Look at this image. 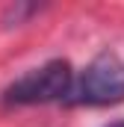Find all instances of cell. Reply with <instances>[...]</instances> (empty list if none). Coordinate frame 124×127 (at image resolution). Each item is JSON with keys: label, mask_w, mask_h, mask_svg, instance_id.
<instances>
[{"label": "cell", "mask_w": 124, "mask_h": 127, "mask_svg": "<svg viewBox=\"0 0 124 127\" xmlns=\"http://www.w3.org/2000/svg\"><path fill=\"white\" fill-rule=\"evenodd\" d=\"M74 89V71L65 59H50L41 68H32L24 77H18L6 92L3 100L15 106H32V103H53L68 100Z\"/></svg>", "instance_id": "7a4b0ae2"}, {"label": "cell", "mask_w": 124, "mask_h": 127, "mask_svg": "<svg viewBox=\"0 0 124 127\" xmlns=\"http://www.w3.org/2000/svg\"><path fill=\"white\" fill-rule=\"evenodd\" d=\"M124 100V62L115 53H97L74 80L65 103L71 106H109Z\"/></svg>", "instance_id": "6da1fadb"}, {"label": "cell", "mask_w": 124, "mask_h": 127, "mask_svg": "<svg viewBox=\"0 0 124 127\" xmlns=\"http://www.w3.org/2000/svg\"><path fill=\"white\" fill-rule=\"evenodd\" d=\"M109 127H124V121H115V124H109Z\"/></svg>", "instance_id": "3957f363"}]
</instances>
